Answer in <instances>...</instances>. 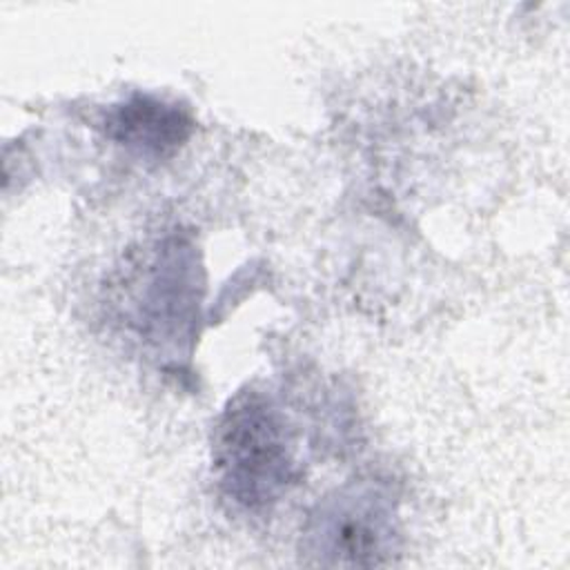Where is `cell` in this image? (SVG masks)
Wrapping results in <instances>:
<instances>
[{
  "instance_id": "1",
  "label": "cell",
  "mask_w": 570,
  "mask_h": 570,
  "mask_svg": "<svg viewBox=\"0 0 570 570\" xmlns=\"http://www.w3.org/2000/svg\"><path fill=\"white\" fill-rule=\"evenodd\" d=\"M212 468L220 494L252 514L272 510L298 483L292 425L269 394L245 387L227 401L212 439Z\"/></svg>"
},
{
  "instance_id": "2",
  "label": "cell",
  "mask_w": 570,
  "mask_h": 570,
  "mask_svg": "<svg viewBox=\"0 0 570 570\" xmlns=\"http://www.w3.org/2000/svg\"><path fill=\"white\" fill-rule=\"evenodd\" d=\"M399 550V494L383 479L350 481L323 497L301 541L307 563L330 568L392 566Z\"/></svg>"
},
{
  "instance_id": "3",
  "label": "cell",
  "mask_w": 570,
  "mask_h": 570,
  "mask_svg": "<svg viewBox=\"0 0 570 570\" xmlns=\"http://www.w3.org/2000/svg\"><path fill=\"white\" fill-rule=\"evenodd\" d=\"M198 265L194 247L180 238H169L156 252L149 283L142 287L140 334L163 338H185L198 305Z\"/></svg>"
},
{
  "instance_id": "4",
  "label": "cell",
  "mask_w": 570,
  "mask_h": 570,
  "mask_svg": "<svg viewBox=\"0 0 570 570\" xmlns=\"http://www.w3.org/2000/svg\"><path fill=\"white\" fill-rule=\"evenodd\" d=\"M105 136L136 156L163 160L194 134L189 109L151 94H131L111 105L102 118Z\"/></svg>"
}]
</instances>
